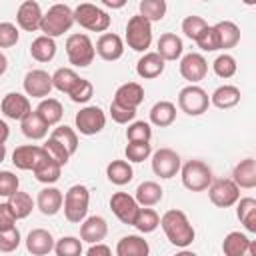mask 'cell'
Listing matches in <instances>:
<instances>
[{"mask_svg":"<svg viewBox=\"0 0 256 256\" xmlns=\"http://www.w3.org/2000/svg\"><path fill=\"white\" fill-rule=\"evenodd\" d=\"M74 22L90 32H106L110 26V16L96 4L82 2L74 8Z\"/></svg>","mask_w":256,"mask_h":256,"instance_id":"8992f818","label":"cell"},{"mask_svg":"<svg viewBox=\"0 0 256 256\" xmlns=\"http://www.w3.org/2000/svg\"><path fill=\"white\" fill-rule=\"evenodd\" d=\"M18 186H20V180L14 172H10V170L0 172V196L10 198L14 192H18Z\"/></svg>","mask_w":256,"mask_h":256,"instance_id":"f5cc1de1","label":"cell"},{"mask_svg":"<svg viewBox=\"0 0 256 256\" xmlns=\"http://www.w3.org/2000/svg\"><path fill=\"white\" fill-rule=\"evenodd\" d=\"M78 80H80V76L72 68H58L52 74V88H56L64 94H70V90L78 84Z\"/></svg>","mask_w":256,"mask_h":256,"instance_id":"60d3db41","label":"cell"},{"mask_svg":"<svg viewBox=\"0 0 256 256\" xmlns=\"http://www.w3.org/2000/svg\"><path fill=\"white\" fill-rule=\"evenodd\" d=\"M66 56L72 66L86 68L92 64L96 50L88 34H70L66 38Z\"/></svg>","mask_w":256,"mask_h":256,"instance_id":"5b68a950","label":"cell"},{"mask_svg":"<svg viewBox=\"0 0 256 256\" xmlns=\"http://www.w3.org/2000/svg\"><path fill=\"white\" fill-rule=\"evenodd\" d=\"M138 8H140V16L146 18L150 24L160 22L166 14V2L164 0H142L138 4Z\"/></svg>","mask_w":256,"mask_h":256,"instance_id":"b9f144b4","label":"cell"},{"mask_svg":"<svg viewBox=\"0 0 256 256\" xmlns=\"http://www.w3.org/2000/svg\"><path fill=\"white\" fill-rule=\"evenodd\" d=\"M126 138L128 142H150L152 138V128L144 120H136L126 128Z\"/></svg>","mask_w":256,"mask_h":256,"instance_id":"f6af8a7d","label":"cell"},{"mask_svg":"<svg viewBox=\"0 0 256 256\" xmlns=\"http://www.w3.org/2000/svg\"><path fill=\"white\" fill-rule=\"evenodd\" d=\"M174 256H198L196 252H192V250H186V248H182L178 254H174Z\"/></svg>","mask_w":256,"mask_h":256,"instance_id":"6125c7cd","label":"cell"},{"mask_svg":"<svg viewBox=\"0 0 256 256\" xmlns=\"http://www.w3.org/2000/svg\"><path fill=\"white\" fill-rule=\"evenodd\" d=\"M214 28L218 32L220 50H230L240 42V28L232 20H222V22L214 24Z\"/></svg>","mask_w":256,"mask_h":256,"instance_id":"836d02e7","label":"cell"},{"mask_svg":"<svg viewBox=\"0 0 256 256\" xmlns=\"http://www.w3.org/2000/svg\"><path fill=\"white\" fill-rule=\"evenodd\" d=\"M44 152L54 160V162H58L60 166H64L68 160H70V154H68V150L62 146V144H58L56 140H52V138H48L46 142H44Z\"/></svg>","mask_w":256,"mask_h":256,"instance_id":"816d5d0a","label":"cell"},{"mask_svg":"<svg viewBox=\"0 0 256 256\" xmlns=\"http://www.w3.org/2000/svg\"><path fill=\"white\" fill-rule=\"evenodd\" d=\"M30 56L36 62H50L56 56V42L48 36H38L30 44Z\"/></svg>","mask_w":256,"mask_h":256,"instance_id":"e575fe53","label":"cell"},{"mask_svg":"<svg viewBox=\"0 0 256 256\" xmlns=\"http://www.w3.org/2000/svg\"><path fill=\"white\" fill-rule=\"evenodd\" d=\"M164 196V190L158 182L154 180H146L142 184H138L136 188V196L134 200L138 202V206H144V208H150V206H156Z\"/></svg>","mask_w":256,"mask_h":256,"instance_id":"83f0119b","label":"cell"},{"mask_svg":"<svg viewBox=\"0 0 256 256\" xmlns=\"http://www.w3.org/2000/svg\"><path fill=\"white\" fill-rule=\"evenodd\" d=\"M124 154L128 162H144L152 154V144L150 142H128Z\"/></svg>","mask_w":256,"mask_h":256,"instance_id":"bcb514c9","label":"cell"},{"mask_svg":"<svg viewBox=\"0 0 256 256\" xmlns=\"http://www.w3.org/2000/svg\"><path fill=\"white\" fill-rule=\"evenodd\" d=\"M8 206L12 208L16 220H22V218L30 216V212H32V208H34V200H32V196H30L28 192H20V190H18V192H14V194L8 198Z\"/></svg>","mask_w":256,"mask_h":256,"instance_id":"f35d334b","label":"cell"},{"mask_svg":"<svg viewBox=\"0 0 256 256\" xmlns=\"http://www.w3.org/2000/svg\"><path fill=\"white\" fill-rule=\"evenodd\" d=\"M126 44L134 52H146L152 44V24L140 14L132 16L126 24Z\"/></svg>","mask_w":256,"mask_h":256,"instance_id":"ba28073f","label":"cell"},{"mask_svg":"<svg viewBox=\"0 0 256 256\" xmlns=\"http://www.w3.org/2000/svg\"><path fill=\"white\" fill-rule=\"evenodd\" d=\"M132 226L142 234H150L160 226V216L152 208H140L136 218H134V222H132Z\"/></svg>","mask_w":256,"mask_h":256,"instance_id":"74e56055","label":"cell"},{"mask_svg":"<svg viewBox=\"0 0 256 256\" xmlns=\"http://www.w3.org/2000/svg\"><path fill=\"white\" fill-rule=\"evenodd\" d=\"M36 180L42 182V184H54L58 178H60V172H62V166L58 162H54L48 154L36 164V168L32 170Z\"/></svg>","mask_w":256,"mask_h":256,"instance_id":"1f68e13d","label":"cell"},{"mask_svg":"<svg viewBox=\"0 0 256 256\" xmlns=\"http://www.w3.org/2000/svg\"><path fill=\"white\" fill-rule=\"evenodd\" d=\"M52 90V76L46 70H30L24 76V92L32 98H46Z\"/></svg>","mask_w":256,"mask_h":256,"instance_id":"9a60e30c","label":"cell"},{"mask_svg":"<svg viewBox=\"0 0 256 256\" xmlns=\"http://www.w3.org/2000/svg\"><path fill=\"white\" fill-rule=\"evenodd\" d=\"M6 158V144H0V162H4Z\"/></svg>","mask_w":256,"mask_h":256,"instance_id":"be15d7a7","label":"cell"},{"mask_svg":"<svg viewBox=\"0 0 256 256\" xmlns=\"http://www.w3.org/2000/svg\"><path fill=\"white\" fill-rule=\"evenodd\" d=\"M62 204H64V196L58 188L54 186H46L38 192V198H36V206L38 210L44 214V216H54L62 210Z\"/></svg>","mask_w":256,"mask_h":256,"instance_id":"7402d4cb","label":"cell"},{"mask_svg":"<svg viewBox=\"0 0 256 256\" xmlns=\"http://www.w3.org/2000/svg\"><path fill=\"white\" fill-rule=\"evenodd\" d=\"M8 136H10V128H8V124L4 120H0V144H6Z\"/></svg>","mask_w":256,"mask_h":256,"instance_id":"680465c9","label":"cell"},{"mask_svg":"<svg viewBox=\"0 0 256 256\" xmlns=\"http://www.w3.org/2000/svg\"><path fill=\"white\" fill-rule=\"evenodd\" d=\"M212 68H214V74L216 76H220V78H232L234 74H236V60H234V56H230V54H220V56H216V60L212 62Z\"/></svg>","mask_w":256,"mask_h":256,"instance_id":"ee69618b","label":"cell"},{"mask_svg":"<svg viewBox=\"0 0 256 256\" xmlns=\"http://www.w3.org/2000/svg\"><path fill=\"white\" fill-rule=\"evenodd\" d=\"M106 176H108V180L112 184L124 186L134 178V170H132L130 162H126V160H112L106 166Z\"/></svg>","mask_w":256,"mask_h":256,"instance_id":"d590c367","label":"cell"},{"mask_svg":"<svg viewBox=\"0 0 256 256\" xmlns=\"http://www.w3.org/2000/svg\"><path fill=\"white\" fill-rule=\"evenodd\" d=\"M20 128H22V134L30 140H42L48 134V124L34 110L20 120Z\"/></svg>","mask_w":256,"mask_h":256,"instance_id":"4dcf8cb0","label":"cell"},{"mask_svg":"<svg viewBox=\"0 0 256 256\" xmlns=\"http://www.w3.org/2000/svg\"><path fill=\"white\" fill-rule=\"evenodd\" d=\"M20 242H22V238H20V232H18L16 226L10 228V230H2L0 232V252L10 254L20 246Z\"/></svg>","mask_w":256,"mask_h":256,"instance_id":"f907efd6","label":"cell"},{"mask_svg":"<svg viewBox=\"0 0 256 256\" xmlns=\"http://www.w3.org/2000/svg\"><path fill=\"white\" fill-rule=\"evenodd\" d=\"M26 250L32 256H46L54 250V238L44 228H34L26 236Z\"/></svg>","mask_w":256,"mask_h":256,"instance_id":"44dd1931","label":"cell"},{"mask_svg":"<svg viewBox=\"0 0 256 256\" xmlns=\"http://www.w3.org/2000/svg\"><path fill=\"white\" fill-rule=\"evenodd\" d=\"M180 74L190 84H196V82L204 80L206 74H208L206 58L202 54H198V52H190V54L182 56V60H180Z\"/></svg>","mask_w":256,"mask_h":256,"instance_id":"4fadbf2b","label":"cell"},{"mask_svg":"<svg viewBox=\"0 0 256 256\" xmlns=\"http://www.w3.org/2000/svg\"><path fill=\"white\" fill-rule=\"evenodd\" d=\"M54 252L56 256H80L82 240H78L76 236H62L60 240L54 242Z\"/></svg>","mask_w":256,"mask_h":256,"instance_id":"7bdbcfd3","label":"cell"},{"mask_svg":"<svg viewBox=\"0 0 256 256\" xmlns=\"http://www.w3.org/2000/svg\"><path fill=\"white\" fill-rule=\"evenodd\" d=\"M180 172H182V184L190 192L208 190V186L214 180L212 168L202 160H188L184 166H180Z\"/></svg>","mask_w":256,"mask_h":256,"instance_id":"277c9868","label":"cell"},{"mask_svg":"<svg viewBox=\"0 0 256 256\" xmlns=\"http://www.w3.org/2000/svg\"><path fill=\"white\" fill-rule=\"evenodd\" d=\"M176 120V106L168 100H160L150 108V122L158 128H166Z\"/></svg>","mask_w":256,"mask_h":256,"instance_id":"f546056e","label":"cell"},{"mask_svg":"<svg viewBox=\"0 0 256 256\" xmlns=\"http://www.w3.org/2000/svg\"><path fill=\"white\" fill-rule=\"evenodd\" d=\"M110 210L114 212V216L122 222V224H128L132 226L140 206L138 202L134 200V196L126 194V192H114L112 198H110Z\"/></svg>","mask_w":256,"mask_h":256,"instance_id":"7c38bea8","label":"cell"},{"mask_svg":"<svg viewBox=\"0 0 256 256\" xmlns=\"http://www.w3.org/2000/svg\"><path fill=\"white\" fill-rule=\"evenodd\" d=\"M148 254H150V246L138 234L122 236L116 244V256H148Z\"/></svg>","mask_w":256,"mask_h":256,"instance_id":"484cf974","label":"cell"},{"mask_svg":"<svg viewBox=\"0 0 256 256\" xmlns=\"http://www.w3.org/2000/svg\"><path fill=\"white\" fill-rule=\"evenodd\" d=\"M184 52V44H182V38L176 36L174 32H164L160 38H158V48H156V54L166 62V60H178Z\"/></svg>","mask_w":256,"mask_h":256,"instance_id":"d4e9b609","label":"cell"},{"mask_svg":"<svg viewBox=\"0 0 256 256\" xmlns=\"http://www.w3.org/2000/svg\"><path fill=\"white\" fill-rule=\"evenodd\" d=\"M108 234V224L102 216H88L80 224V240L88 244H98L106 238Z\"/></svg>","mask_w":256,"mask_h":256,"instance_id":"ffe728a7","label":"cell"},{"mask_svg":"<svg viewBox=\"0 0 256 256\" xmlns=\"http://www.w3.org/2000/svg\"><path fill=\"white\" fill-rule=\"evenodd\" d=\"M74 24V10L68 4H54L48 8L46 14H42L40 32L48 38H58L64 32H68Z\"/></svg>","mask_w":256,"mask_h":256,"instance_id":"7a4b0ae2","label":"cell"},{"mask_svg":"<svg viewBox=\"0 0 256 256\" xmlns=\"http://www.w3.org/2000/svg\"><path fill=\"white\" fill-rule=\"evenodd\" d=\"M16 22L26 32L40 30V22H42V8H40V4L34 2V0H24L18 6V10H16Z\"/></svg>","mask_w":256,"mask_h":256,"instance_id":"e0dca14e","label":"cell"},{"mask_svg":"<svg viewBox=\"0 0 256 256\" xmlns=\"http://www.w3.org/2000/svg\"><path fill=\"white\" fill-rule=\"evenodd\" d=\"M86 256H112V250H110V246L98 242V244H90Z\"/></svg>","mask_w":256,"mask_h":256,"instance_id":"6f0895ef","label":"cell"},{"mask_svg":"<svg viewBox=\"0 0 256 256\" xmlns=\"http://www.w3.org/2000/svg\"><path fill=\"white\" fill-rule=\"evenodd\" d=\"M238 188H254L256 186V160L254 158H244L240 160L234 170H232V178H230Z\"/></svg>","mask_w":256,"mask_h":256,"instance_id":"cb8c5ba5","label":"cell"},{"mask_svg":"<svg viewBox=\"0 0 256 256\" xmlns=\"http://www.w3.org/2000/svg\"><path fill=\"white\" fill-rule=\"evenodd\" d=\"M110 116H112V120L116 124H128V122H132L136 118V110L134 108H124V106L112 102L110 104Z\"/></svg>","mask_w":256,"mask_h":256,"instance_id":"11a10c76","label":"cell"},{"mask_svg":"<svg viewBox=\"0 0 256 256\" xmlns=\"http://www.w3.org/2000/svg\"><path fill=\"white\" fill-rule=\"evenodd\" d=\"M144 100V88L138 82H126L122 86H118V90L114 92V100L116 104L124 106V108H138Z\"/></svg>","mask_w":256,"mask_h":256,"instance_id":"603a6c76","label":"cell"},{"mask_svg":"<svg viewBox=\"0 0 256 256\" xmlns=\"http://www.w3.org/2000/svg\"><path fill=\"white\" fill-rule=\"evenodd\" d=\"M196 44L204 52H216V50H220V40H218L216 28L214 26H206L202 30V34L196 38Z\"/></svg>","mask_w":256,"mask_h":256,"instance_id":"7dc6e473","label":"cell"},{"mask_svg":"<svg viewBox=\"0 0 256 256\" xmlns=\"http://www.w3.org/2000/svg\"><path fill=\"white\" fill-rule=\"evenodd\" d=\"M240 102V88L232 86V84H224V86H218L212 94H210V104L220 108V110H226V108H232Z\"/></svg>","mask_w":256,"mask_h":256,"instance_id":"f1b7e54d","label":"cell"},{"mask_svg":"<svg viewBox=\"0 0 256 256\" xmlns=\"http://www.w3.org/2000/svg\"><path fill=\"white\" fill-rule=\"evenodd\" d=\"M210 96L204 88L196 84H188L178 92V108L188 116H200L208 110Z\"/></svg>","mask_w":256,"mask_h":256,"instance_id":"52a82bcc","label":"cell"},{"mask_svg":"<svg viewBox=\"0 0 256 256\" xmlns=\"http://www.w3.org/2000/svg\"><path fill=\"white\" fill-rule=\"evenodd\" d=\"M96 54L106 60V62H114V60H120L122 54H124V42L118 34L114 32H104L98 40H96V46H94Z\"/></svg>","mask_w":256,"mask_h":256,"instance_id":"ac0fdd59","label":"cell"},{"mask_svg":"<svg viewBox=\"0 0 256 256\" xmlns=\"http://www.w3.org/2000/svg\"><path fill=\"white\" fill-rule=\"evenodd\" d=\"M14 224H16V216H14L12 208L8 206V202H2L0 204V232L14 228Z\"/></svg>","mask_w":256,"mask_h":256,"instance_id":"9f6ffc18","label":"cell"},{"mask_svg":"<svg viewBox=\"0 0 256 256\" xmlns=\"http://www.w3.org/2000/svg\"><path fill=\"white\" fill-rule=\"evenodd\" d=\"M160 226H162L166 238L170 240V244H174L178 248H186L194 242L196 232H194L188 216L178 208L166 210L160 218Z\"/></svg>","mask_w":256,"mask_h":256,"instance_id":"6da1fadb","label":"cell"},{"mask_svg":"<svg viewBox=\"0 0 256 256\" xmlns=\"http://www.w3.org/2000/svg\"><path fill=\"white\" fill-rule=\"evenodd\" d=\"M46 156L44 148L42 146H36V144H24V146H18L14 152H12V164L20 170H34L36 164Z\"/></svg>","mask_w":256,"mask_h":256,"instance_id":"d6986e66","label":"cell"},{"mask_svg":"<svg viewBox=\"0 0 256 256\" xmlns=\"http://www.w3.org/2000/svg\"><path fill=\"white\" fill-rule=\"evenodd\" d=\"M102 4H104L106 8H122L126 2H124V0H118V2H112V0H104Z\"/></svg>","mask_w":256,"mask_h":256,"instance_id":"91938a15","label":"cell"},{"mask_svg":"<svg viewBox=\"0 0 256 256\" xmlns=\"http://www.w3.org/2000/svg\"><path fill=\"white\" fill-rule=\"evenodd\" d=\"M90 204V190L84 184H74L64 194V216L72 224H80L86 218Z\"/></svg>","mask_w":256,"mask_h":256,"instance_id":"3957f363","label":"cell"},{"mask_svg":"<svg viewBox=\"0 0 256 256\" xmlns=\"http://www.w3.org/2000/svg\"><path fill=\"white\" fill-rule=\"evenodd\" d=\"M20 34L12 22H0V48H10L18 42Z\"/></svg>","mask_w":256,"mask_h":256,"instance_id":"db71d44e","label":"cell"},{"mask_svg":"<svg viewBox=\"0 0 256 256\" xmlns=\"http://www.w3.org/2000/svg\"><path fill=\"white\" fill-rule=\"evenodd\" d=\"M208 24H206V20L202 16H186L182 20V32H184V36L190 38V40H194V42H196V38L202 34V30Z\"/></svg>","mask_w":256,"mask_h":256,"instance_id":"c3c4849f","label":"cell"},{"mask_svg":"<svg viewBox=\"0 0 256 256\" xmlns=\"http://www.w3.org/2000/svg\"><path fill=\"white\" fill-rule=\"evenodd\" d=\"M74 122H76V128H78L80 134L94 136V134H98V132L104 130V126H106V114L98 106H84L76 114Z\"/></svg>","mask_w":256,"mask_h":256,"instance_id":"30bf717a","label":"cell"},{"mask_svg":"<svg viewBox=\"0 0 256 256\" xmlns=\"http://www.w3.org/2000/svg\"><path fill=\"white\" fill-rule=\"evenodd\" d=\"M48 138H52V140H56L58 144H62V146L68 150L70 156L78 150V134L74 132V128H70V126H66V124L56 126Z\"/></svg>","mask_w":256,"mask_h":256,"instance_id":"ab89813d","label":"cell"},{"mask_svg":"<svg viewBox=\"0 0 256 256\" xmlns=\"http://www.w3.org/2000/svg\"><path fill=\"white\" fill-rule=\"evenodd\" d=\"M48 126H54V124H58L60 120H62V114H64V108H62V104L56 100V98H44L40 104H38V108L34 110Z\"/></svg>","mask_w":256,"mask_h":256,"instance_id":"8d00e7d4","label":"cell"},{"mask_svg":"<svg viewBox=\"0 0 256 256\" xmlns=\"http://www.w3.org/2000/svg\"><path fill=\"white\" fill-rule=\"evenodd\" d=\"M182 160L172 148H158L152 154V172L160 178H172L180 172Z\"/></svg>","mask_w":256,"mask_h":256,"instance_id":"8fae6325","label":"cell"},{"mask_svg":"<svg viewBox=\"0 0 256 256\" xmlns=\"http://www.w3.org/2000/svg\"><path fill=\"white\" fill-rule=\"evenodd\" d=\"M208 196H210V202L214 206L230 208L238 202L240 188L230 178H218V180H212V184L208 186Z\"/></svg>","mask_w":256,"mask_h":256,"instance_id":"9c48e42d","label":"cell"},{"mask_svg":"<svg viewBox=\"0 0 256 256\" xmlns=\"http://www.w3.org/2000/svg\"><path fill=\"white\" fill-rule=\"evenodd\" d=\"M224 256H256V242L242 232H228L222 240Z\"/></svg>","mask_w":256,"mask_h":256,"instance_id":"5bb4252c","label":"cell"},{"mask_svg":"<svg viewBox=\"0 0 256 256\" xmlns=\"http://www.w3.org/2000/svg\"><path fill=\"white\" fill-rule=\"evenodd\" d=\"M236 216L240 220V224H244V228L248 232H256V200L246 196V198H238L236 202Z\"/></svg>","mask_w":256,"mask_h":256,"instance_id":"d6a6232c","label":"cell"},{"mask_svg":"<svg viewBox=\"0 0 256 256\" xmlns=\"http://www.w3.org/2000/svg\"><path fill=\"white\" fill-rule=\"evenodd\" d=\"M164 60L156 52H144V56L136 62V74L144 80H152L164 72Z\"/></svg>","mask_w":256,"mask_h":256,"instance_id":"4316f807","label":"cell"},{"mask_svg":"<svg viewBox=\"0 0 256 256\" xmlns=\"http://www.w3.org/2000/svg\"><path fill=\"white\" fill-rule=\"evenodd\" d=\"M0 110L10 120H22L24 116H28L32 112V106H30L28 96H24L20 92H8L0 102Z\"/></svg>","mask_w":256,"mask_h":256,"instance_id":"2e32d148","label":"cell"},{"mask_svg":"<svg viewBox=\"0 0 256 256\" xmlns=\"http://www.w3.org/2000/svg\"><path fill=\"white\" fill-rule=\"evenodd\" d=\"M6 68H8V58H6V56L0 52V76L6 72Z\"/></svg>","mask_w":256,"mask_h":256,"instance_id":"94428289","label":"cell"},{"mask_svg":"<svg viewBox=\"0 0 256 256\" xmlns=\"http://www.w3.org/2000/svg\"><path fill=\"white\" fill-rule=\"evenodd\" d=\"M70 100L72 102H76V104H84V102H88L92 96H94V86H92V82L90 80H86V78H80L78 80V84L70 90Z\"/></svg>","mask_w":256,"mask_h":256,"instance_id":"681fc988","label":"cell"}]
</instances>
